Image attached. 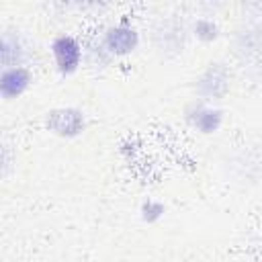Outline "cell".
Masks as SVG:
<instances>
[{
	"instance_id": "cell-3",
	"label": "cell",
	"mask_w": 262,
	"mask_h": 262,
	"mask_svg": "<svg viewBox=\"0 0 262 262\" xmlns=\"http://www.w3.org/2000/svg\"><path fill=\"white\" fill-rule=\"evenodd\" d=\"M102 45L108 55H129L139 45V33L129 25H113L104 31Z\"/></svg>"
},
{
	"instance_id": "cell-4",
	"label": "cell",
	"mask_w": 262,
	"mask_h": 262,
	"mask_svg": "<svg viewBox=\"0 0 262 262\" xmlns=\"http://www.w3.org/2000/svg\"><path fill=\"white\" fill-rule=\"evenodd\" d=\"M33 82L31 72L25 66H14V68H2L0 74V96L4 100H14L23 96Z\"/></svg>"
},
{
	"instance_id": "cell-6",
	"label": "cell",
	"mask_w": 262,
	"mask_h": 262,
	"mask_svg": "<svg viewBox=\"0 0 262 262\" xmlns=\"http://www.w3.org/2000/svg\"><path fill=\"white\" fill-rule=\"evenodd\" d=\"M164 213H166L164 203L154 201V199H147V201L141 205V209H139L141 221H145V223H156L158 219H162V215H164Z\"/></svg>"
},
{
	"instance_id": "cell-5",
	"label": "cell",
	"mask_w": 262,
	"mask_h": 262,
	"mask_svg": "<svg viewBox=\"0 0 262 262\" xmlns=\"http://www.w3.org/2000/svg\"><path fill=\"white\" fill-rule=\"evenodd\" d=\"M186 121L199 131V133H215L223 123V111L215 106H207L203 102H192L186 108Z\"/></svg>"
},
{
	"instance_id": "cell-7",
	"label": "cell",
	"mask_w": 262,
	"mask_h": 262,
	"mask_svg": "<svg viewBox=\"0 0 262 262\" xmlns=\"http://www.w3.org/2000/svg\"><path fill=\"white\" fill-rule=\"evenodd\" d=\"M192 31H194V37L201 41H213V39H217V33H219L217 25L211 18H199L194 23Z\"/></svg>"
},
{
	"instance_id": "cell-2",
	"label": "cell",
	"mask_w": 262,
	"mask_h": 262,
	"mask_svg": "<svg viewBox=\"0 0 262 262\" xmlns=\"http://www.w3.org/2000/svg\"><path fill=\"white\" fill-rule=\"evenodd\" d=\"M45 127L59 135V137H76L84 131L86 127V117L80 108L74 106H59V108H51L45 115Z\"/></svg>"
},
{
	"instance_id": "cell-1",
	"label": "cell",
	"mask_w": 262,
	"mask_h": 262,
	"mask_svg": "<svg viewBox=\"0 0 262 262\" xmlns=\"http://www.w3.org/2000/svg\"><path fill=\"white\" fill-rule=\"evenodd\" d=\"M49 49H51L55 68H57V72L61 76H70L80 68L84 49H82V45H80V41L76 37L66 35V33L57 35V37H53Z\"/></svg>"
}]
</instances>
